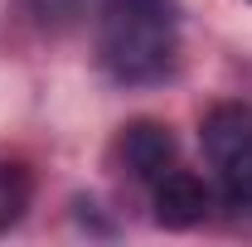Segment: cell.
Masks as SVG:
<instances>
[{"mask_svg": "<svg viewBox=\"0 0 252 247\" xmlns=\"http://www.w3.org/2000/svg\"><path fill=\"white\" fill-rule=\"evenodd\" d=\"M175 0H102L97 54L117 83H156L175 63Z\"/></svg>", "mask_w": 252, "mask_h": 247, "instance_id": "6da1fadb", "label": "cell"}, {"mask_svg": "<svg viewBox=\"0 0 252 247\" xmlns=\"http://www.w3.org/2000/svg\"><path fill=\"white\" fill-rule=\"evenodd\" d=\"M199 141H204L209 165L219 170L228 204L252 209V107H238V102L214 107L199 126Z\"/></svg>", "mask_w": 252, "mask_h": 247, "instance_id": "7a4b0ae2", "label": "cell"}, {"mask_svg": "<svg viewBox=\"0 0 252 247\" xmlns=\"http://www.w3.org/2000/svg\"><path fill=\"white\" fill-rule=\"evenodd\" d=\"M209 214V189L189 170H165L156 180V223L160 228H194Z\"/></svg>", "mask_w": 252, "mask_h": 247, "instance_id": "3957f363", "label": "cell"}, {"mask_svg": "<svg viewBox=\"0 0 252 247\" xmlns=\"http://www.w3.org/2000/svg\"><path fill=\"white\" fill-rule=\"evenodd\" d=\"M122 155L131 165L136 180H151L156 185L165 170H175V136L160 122H131L122 136Z\"/></svg>", "mask_w": 252, "mask_h": 247, "instance_id": "277c9868", "label": "cell"}]
</instances>
